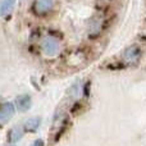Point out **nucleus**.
Returning <instances> with one entry per match:
<instances>
[{
  "label": "nucleus",
  "instance_id": "1",
  "mask_svg": "<svg viewBox=\"0 0 146 146\" xmlns=\"http://www.w3.org/2000/svg\"><path fill=\"white\" fill-rule=\"evenodd\" d=\"M40 49L48 58H54L60 51V42L53 36H44L40 41Z\"/></svg>",
  "mask_w": 146,
  "mask_h": 146
},
{
  "label": "nucleus",
  "instance_id": "2",
  "mask_svg": "<svg viewBox=\"0 0 146 146\" xmlns=\"http://www.w3.org/2000/svg\"><path fill=\"white\" fill-rule=\"evenodd\" d=\"M141 58L142 50L139 45H131L126 48V50L123 51V55H122V59L127 66H137L141 60Z\"/></svg>",
  "mask_w": 146,
  "mask_h": 146
},
{
  "label": "nucleus",
  "instance_id": "3",
  "mask_svg": "<svg viewBox=\"0 0 146 146\" xmlns=\"http://www.w3.org/2000/svg\"><path fill=\"white\" fill-rule=\"evenodd\" d=\"M104 28H105L104 18L101 17V15H95V17L91 18L90 22H88L87 35L90 36V38H96L103 33Z\"/></svg>",
  "mask_w": 146,
  "mask_h": 146
},
{
  "label": "nucleus",
  "instance_id": "4",
  "mask_svg": "<svg viewBox=\"0 0 146 146\" xmlns=\"http://www.w3.org/2000/svg\"><path fill=\"white\" fill-rule=\"evenodd\" d=\"M54 8V0H35L33 1V13L36 15H48Z\"/></svg>",
  "mask_w": 146,
  "mask_h": 146
},
{
  "label": "nucleus",
  "instance_id": "5",
  "mask_svg": "<svg viewBox=\"0 0 146 146\" xmlns=\"http://www.w3.org/2000/svg\"><path fill=\"white\" fill-rule=\"evenodd\" d=\"M14 106L13 104L7 103L0 108V122H7L14 115Z\"/></svg>",
  "mask_w": 146,
  "mask_h": 146
},
{
  "label": "nucleus",
  "instance_id": "6",
  "mask_svg": "<svg viewBox=\"0 0 146 146\" xmlns=\"http://www.w3.org/2000/svg\"><path fill=\"white\" fill-rule=\"evenodd\" d=\"M15 104H17V108L19 109L21 111H26L30 109L31 104H32V100L28 95H22V96H18L17 100H15Z\"/></svg>",
  "mask_w": 146,
  "mask_h": 146
},
{
  "label": "nucleus",
  "instance_id": "7",
  "mask_svg": "<svg viewBox=\"0 0 146 146\" xmlns=\"http://www.w3.org/2000/svg\"><path fill=\"white\" fill-rule=\"evenodd\" d=\"M14 5L15 0H1V3H0V15L1 17L9 15L12 10L14 9Z\"/></svg>",
  "mask_w": 146,
  "mask_h": 146
},
{
  "label": "nucleus",
  "instance_id": "8",
  "mask_svg": "<svg viewBox=\"0 0 146 146\" xmlns=\"http://www.w3.org/2000/svg\"><path fill=\"white\" fill-rule=\"evenodd\" d=\"M40 124H41V118L40 117H33V118H30V119L26 121L25 128L27 129V131H30V132H33V131H36V129L40 127Z\"/></svg>",
  "mask_w": 146,
  "mask_h": 146
},
{
  "label": "nucleus",
  "instance_id": "9",
  "mask_svg": "<svg viewBox=\"0 0 146 146\" xmlns=\"http://www.w3.org/2000/svg\"><path fill=\"white\" fill-rule=\"evenodd\" d=\"M23 137V131L21 127H14V128L10 129V133H9V140L10 142H18Z\"/></svg>",
  "mask_w": 146,
  "mask_h": 146
},
{
  "label": "nucleus",
  "instance_id": "10",
  "mask_svg": "<svg viewBox=\"0 0 146 146\" xmlns=\"http://www.w3.org/2000/svg\"><path fill=\"white\" fill-rule=\"evenodd\" d=\"M81 91H82V83L81 82H76L74 85L71 87L69 90V96H71L72 100H77L81 96Z\"/></svg>",
  "mask_w": 146,
  "mask_h": 146
},
{
  "label": "nucleus",
  "instance_id": "11",
  "mask_svg": "<svg viewBox=\"0 0 146 146\" xmlns=\"http://www.w3.org/2000/svg\"><path fill=\"white\" fill-rule=\"evenodd\" d=\"M32 146H44V141H42V140L38 139V140H36V141L33 142V145H32Z\"/></svg>",
  "mask_w": 146,
  "mask_h": 146
},
{
  "label": "nucleus",
  "instance_id": "12",
  "mask_svg": "<svg viewBox=\"0 0 146 146\" xmlns=\"http://www.w3.org/2000/svg\"><path fill=\"white\" fill-rule=\"evenodd\" d=\"M101 1H109V0H101Z\"/></svg>",
  "mask_w": 146,
  "mask_h": 146
},
{
  "label": "nucleus",
  "instance_id": "13",
  "mask_svg": "<svg viewBox=\"0 0 146 146\" xmlns=\"http://www.w3.org/2000/svg\"><path fill=\"white\" fill-rule=\"evenodd\" d=\"M10 146H14V145H10Z\"/></svg>",
  "mask_w": 146,
  "mask_h": 146
}]
</instances>
